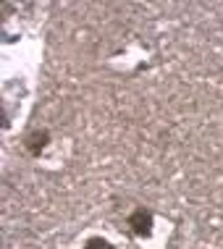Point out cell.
Here are the masks:
<instances>
[{
  "mask_svg": "<svg viewBox=\"0 0 223 249\" xmlns=\"http://www.w3.org/2000/svg\"><path fill=\"white\" fill-rule=\"evenodd\" d=\"M129 228H131L134 236H139V239L150 236L152 233V213L145 210V207H137V210L129 215Z\"/></svg>",
  "mask_w": 223,
  "mask_h": 249,
  "instance_id": "obj_1",
  "label": "cell"
},
{
  "mask_svg": "<svg viewBox=\"0 0 223 249\" xmlns=\"http://www.w3.org/2000/svg\"><path fill=\"white\" fill-rule=\"evenodd\" d=\"M47 142H50V134H47V131H32L29 137L24 139V147H26V152H29V155H35V158H37V155L47 147Z\"/></svg>",
  "mask_w": 223,
  "mask_h": 249,
  "instance_id": "obj_2",
  "label": "cell"
},
{
  "mask_svg": "<svg viewBox=\"0 0 223 249\" xmlns=\"http://www.w3.org/2000/svg\"><path fill=\"white\" fill-rule=\"evenodd\" d=\"M84 249H113V244H111V241H105V239H100V236H92L84 244Z\"/></svg>",
  "mask_w": 223,
  "mask_h": 249,
  "instance_id": "obj_3",
  "label": "cell"
}]
</instances>
